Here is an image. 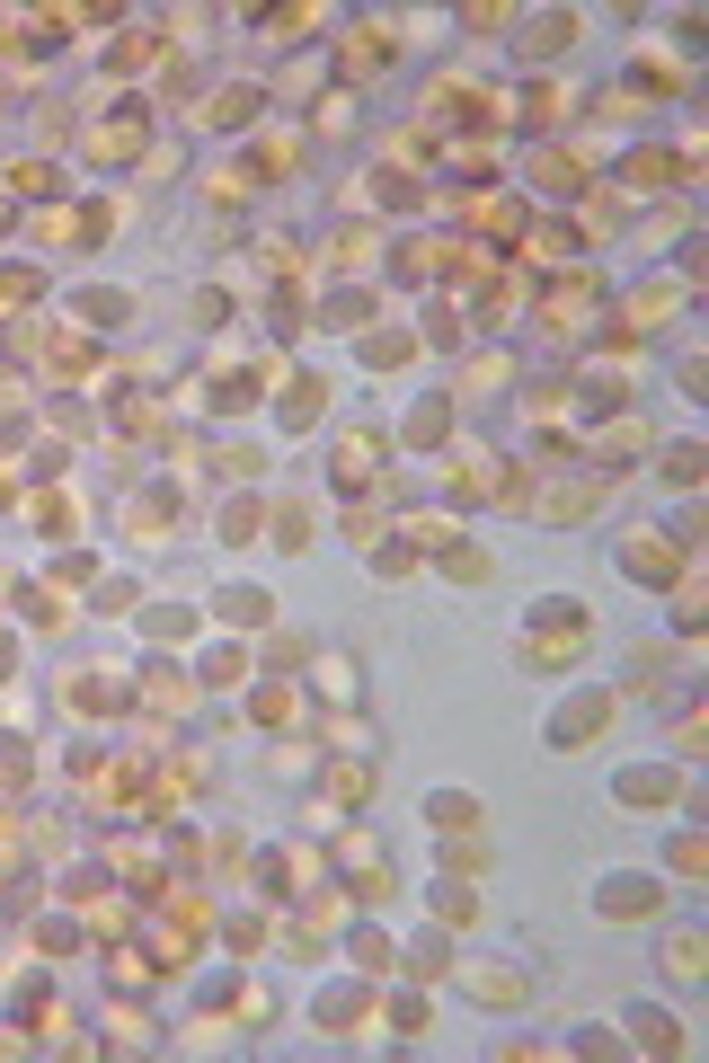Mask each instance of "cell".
Segmentation results:
<instances>
[{
	"mask_svg": "<svg viewBox=\"0 0 709 1063\" xmlns=\"http://www.w3.org/2000/svg\"><path fill=\"white\" fill-rule=\"evenodd\" d=\"M665 479H674V488H692V479H701V452H692V443H674V452H665Z\"/></svg>",
	"mask_w": 709,
	"mask_h": 1063,
	"instance_id": "4",
	"label": "cell"
},
{
	"mask_svg": "<svg viewBox=\"0 0 709 1063\" xmlns=\"http://www.w3.org/2000/svg\"><path fill=\"white\" fill-rule=\"evenodd\" d=\"M656 187H674V160L665 151H630L621 160V195H656Z\"/></svg>",
	"mask_w": 709,
	"mask_h": 1063,
	"instance_id": "1",
	"label": "cell"
},
{
	"mask_svg": "<svg viewBox=\"0 0 709 1063\" xmlns=\"http://www.w3.org/2000/svg\"><path fill=\"white\" fill-rule=\"evenodd\" d=\"M665 975H683V984H692V975H701V939H674V948H665Z\"/></svg>",
	"mask_w": 709,
	"mask_h": 1063,
	"instance_id": "5",
	"label": "cell"
},
{
	"mask_svg": "<svg viewBox=\"0 0 709 1063\" xmlns=\"http://www.w3.org/2000/svg\"><path fill=\"white\" fill-rule=\"evenodd\" d=\"M630 1028H639L647 1046H683V1037H674V1019H665V1010H639V1019H630Z\"/></svg>",
	"mask_w": 709,
	"mask_h": 1063,
	"instance_id": "7",
	"label": "cell"
},
{
	"mask_svg": "<svg viewBox=\"0 0 709 1063\" xmlns=\"http://www.w3.org/2000/svg\"><path fill=\"white\" fill-rule=\"evenodd\" d=\"M683 567V541H630V576H674Z\"/></svg>",
	"mask_w": 709,
	"mask_h": 1063,
	"instance_id": "2",
	"label": "cell"
},
{
	"mask_svg": "<svg viewBox=\"0 0 709 1063\" xmlns=\"http://www.w3.org/2000/svg\"><path fill=\"white\" fill-rule=\"evenodd\" d=\"M9 187H18V195H45V187H54V169H45V160H18V169H9Z\"/></svg>",
	"mask_w": 709,
	"mask_h": 1063,
	"instance_id": "6",
	"label": "cell"
},
{
	"mask_svg": "<svg viewBox=\"0 0 709 1063\" xmlns=\"http://www.w3.org/2000/svg\"><path fill=\"white\" fill-rule=\"evenodd\" d=\"M603 913H656V886H647V877H612Z\"/></svg>",
	"mask_w": 709,
	"mask_h": 1063,
	"instance_id": "3",
	"label": "cell"
}]
</instances>
